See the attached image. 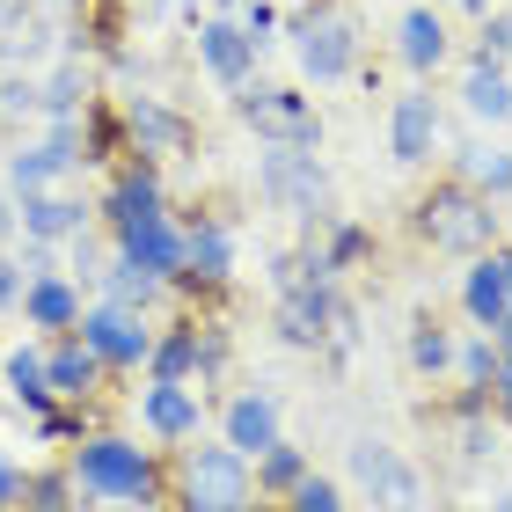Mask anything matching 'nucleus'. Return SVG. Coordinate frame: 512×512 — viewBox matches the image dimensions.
Here are the masks:
<instances>
[{
	"label": "nucleus",
	"mask_w": 512,
	"mask_h": 512,
	"mask_svg": "<svg viewBox=\"0 0 512 512\" xmlns=\"http://www.w3.org/2000/svg\"><path fill=\"white\" fill-rule=\"evenodd\" d=\"M417 227H425L432 249L476 256V249H491L498 213H491V198H483V191H469V183H447V191H432L425 205H417Z\"/></svg>",
	"instance_id": "obj_1"
},
{
	"label": "nucleus",
	"mask_w": 512,
	"mask_h": 512,
	"mask_svg": "<svg viewBox=\"0 0 512 512\" xmlns=\"http://www.w3.org/2000/svg\"><path fill=\"white\" fill-rule=\"evenodd\" d=\"M74 491L103 498V505H147L154 461L139 447H125V439H88V447L74 454Z\"/></svg>",
	"instance_id": "obj_2"
},
{
	"label": "nucleus",
	"mask_w": 512,
	"mask_h": 512,
	"mask_svg": "<svg viewBox=\"0 0 512 512\" xmlns=\"http://www.w3.org/2000/svg\"><path fill=\"white\" fill-rule=\"evenodd\" d=\"M183 505L191 512H249V454L191 447L183 454Z\"/></svg>",
	"instance_id": "obj_3"
},
{
	"label": "nucleus",
	"mask_w": 512,
	"mask_h": 512,
	"mask_svg": "<svg viewBox=\"0 0 512 512\" xmlns=\"http://www.w3.org/2000/svg\"><path fill=\"white\" fill-rule=\"evenodd\" d=\"M256 191L271 205H286V213H322V161L315 147H286V139H271V154L256 161Z\"/></svg>",
	"instance_id": "obj_4"
},
{
	"label": "nucleus",
	"mask_w": 512,
	"mask_h": 512,
	"mask_svg": "<svg viewBox=\"0 0 512 512\" xmlns=\"http://www.w3.org/2000/svg\"><path fill=\"white\" fill-rule=\"evenodd\" d=\"M352 476H359V491L374 498V512H417L425 505V476L395 447H381V439H359L352 447Z\"/></svg>",
	"instance_id": "obj_5"
},
{
	"label": "nucleus",
	"mask_w": 512,
	"mask_h": 512,
	"mask_svg": "<svg viewBox=\"0 0 512 512\" xmlns=\"http://www.w3.org/2000/svg\"><path fill=\"white\" fill-rule=\"evenodd\" d=\"M235 110L264 132V139H286V147H322V118L293 88H235Z\"/></svg>",
	"instance_id": "obj_6"
},
{
	"label": "nucleus",
	"mask_w": 512,
	"mask_h": 512,
	"mask_svg": "<svg viewBox=\"0 0 512 512\" xmlns=\"http://www.w3.org/2000/svg\"><path fill=\"white\" fill-rule=\"evenodd\" d=\"M337 308L344 300L330 293V278H308V286H293L286 300H278V337L300 344V352H315V344L337 337Z\"/></svg>",
	"instance_id": "obj_7"
},
{
	"label": "nucleus",
	"mask_w": 512,
	"mask_h": 512,
	"mask_svg": "<svg viewBox=\"0 0 512 512\" xmlns=\"http://www.w3.org/2000/svg\"><path fill=\"white\" fill-rule=\"evenodd\" d=\"M118 256H132L139 271H154V278H176L183 271V235L169 227V213H132V220H118Z\"/></svg>",
	"instance_id": "obj_8"
},
{
	"label": "nucleus",
	"mask_w": 512,
	"mask_h": 512,
	"mask_svg": "<svg viewBox=\"0 0 512 512\" xmlns=\"http://www.w3.org/2000/svg\"><path fill=\"white\" fill-rule=\"evenodd\" d=\"M81 337L96 344L103 359H118V366H139V359H154V337H147V322H139V308H118V300L88 308V315H81Z\"/></svg>",
	"instance_id": "obj_9"
},
{
	"label": "nucleus",
	"mask_w": 512,
	"mask_h": 512,
	"mask_svg": "<svg viewBox=\"0 0 512 512\" xmlns=\"http://www.w3.org/2000/svg\"><path fill=\"white\" fill-rule=\"evenodd\" d=\"M15 213H22V235H30V242H74V235H88V205H81L74 183L15 198Z\"/></svg>",
	"instance_id": "obj_10"
},
{
	"label": "nucleus",
	"mask_w": 512,
	"mask_h": 512,
	"mask_svg": "<svg viewBox=\"0 0 512 512\" xmlns=\"http://www.w3.org/2000/svg\"><path fill=\"white\" fill-rule=\"evenodd\" d=\"M352 59H359V37H352L344 15H308L300 22V66H308L315 81H344Z\"/></svg>",
	"instance_id": "obj_11"
},
{
	"label": "nucleus",
	"mask_w": 512,
	"mask_h": 512,
	"mask_svg": "<svg viewBox=\"0 0 512 512\" xmlns=\"http://www.w3.org/2000/svg\"><path fill=\"white\" fill-rule=\"evenodd\" d=\"M198 59H205V74H213L220 88H249L256 37L242 30V22H198Z\"/></svg>",
	"instance_id": "obj_12"
},
{
	"label": "nucleus",
	"mask_w": 512,
	"mask_h": 512,
	"mask_svg": "<svg viewBox=\"0 0 512 512\" xmlns=\"http://www.w3.org/2000/svg\"><path fill=\"white\" fill-rule=\"evenodd\" d=\"M388 147L395 161H425L439 147V103L425 88H410V96H395V118H388Z\"/></svg>",
	"instance_id": "obj_13"
},
{
	"label": "nucleus",
	"mask_w": 512,
	"mask_h": 512,
	"mask_svg": "<svg viewBox=\"0 0 512 512\" xmlns=\"http://www.w3.org/2000/svg\"><path fill=\"white\" fill-rule=\"evenodd\" d=\"M74 139H44V147H22L15 161H8V191L15 198H30V191H59L66 176H74Z\"/></svg>",
	"instance_id": "obj_14"
},
{
	"label": "nucleus",
	"mask_w": 512,
	"mask_h": 512,
	"mask_svg": "<svg viewBox=\"0 0 512 512\" xmlns=\"http://www.w3.org/2000/svg\"><path fill=\"white\" fill-rule=\"evenodd\" d=\"M52 52V22H44L37 0H8V15H0V66H30Z\"/></svg>",
	"instance_id": "obj_15"
},
{
	"label": "nucleus",
	"mask_w": 512,
	"mask_h": 512,
	"mask_svg": "<svg viewBox=\"0 0 512 512\" xmlns=\"http://www.w3.org/2000/svg\"><path fill=\"white\" fill-rule=\"evenodd\" d=\"M139 417H147V432H161V439H191L198 432V395L183 381H154L139 395Z\"/></svg>",
	"instance_id": "obj_16"
},
{
	"label": "nucleus",
	"mask_w": 512,
	"mask_h": 512,
	"mask_svg": "<svg viewBox=\"0 0 512 512\" xmlns=\"http://www.w3.org/2000/svg\"><path fill=\"white\" fill-rule=\"evenodd\" d=\"M227 447L235 454H264V447H278V403L271 395H235L227 403Z\"/></svg>",
	"instance_id": "obj_17"
},
{
	"label": "nucleus",
	"mask_w": 512,
	"mask_h": 512,
	"mask_svg": "<svg viewBox=\"0 0 512 512\" xmlns=\"http://www.w3.org/2000/svg\"><path fill=\"white\" fill-rule=\"evenodd\" d=\"M125 125L139 139V154H183V147H191V125H183L176 110H161L154 96H132L125 103Z\"/></svg>",
	"instance_id": "obj_18"
},
{
	"label": "nucleus",
	"mask_w": 512,
	"mask_h": 512,
	"mask_svg": "<svg viewBox=\"0 0 512 512\" xmlns=\"http://www.w3.org/2000/svg\"><path fill=\"white\" fill-rule=\"evenodd\" d=\"M22 315H30V330H74L81 322V293L66 286L59 271L30 278V293H22Z\"/></svg>",
	"instance_id": "obj_19"
},
{
	"label": "nucleus",
	"mask_w": 512,
	"mask_h": 512,
	"mask_svg": "<svg viewBox=\"0 0 512 512\" xmlns=\"http://www.w3.org/2000/svg\"><path fill=\"white\" fill-rule=\"evenodd\" d=\"M461 300H469V315L483 322V330H498V322L512 315V286H505V264H498V256H483V264L469 271Z\"/></svg>",
	"instance_id": "obj_20"
},
{
	"label": "nucleus",
	"mask_w": 512,
	"mask_h": 512,
	"mask_svg": "<svg viewBox=\"0 0 512 512\" xmlns=\"http://www.w3.org/2000/svg\"><path fill=\"white\" fill-rule=\"evenodd\" d=\"M44 374H52V395H88L96 374H103V352L88 337H74V344H59V352L44 359Z\"/></svg>",
	"instance_id": "obj_21"
},
{
	"label": "nucleus",
	"mask_w": 512,
	"mask_h": 512,
	"mask_svg": "<svg viewBox=\"0 0 512 512\" xmlns=\"http://www.w3.org/2000/svg\"><path fill=\"white\" fill-rule=\"evenodd\" d=\"M461 103H469L476 118H512V81H505V66L476 52V66H469V81H461Z\"/></svg>",
	"instance_id": "obj_22"
},
{
	"label": "nucleus",
	"mask_w": 512,
	"mask_h": 512,
	"mask_svg": "<svg viewBox=\"0 0 512 512\" xmlns=\"http://www.w3.org/2000/svg\"><path fill=\"white\" fill-rule=\"evenodd\" d=\"M183 271H198V278H227L235 271V235H227V227H191V235H183Z\"/></svg>",
	"instance_id": "obj_23"
},
{
	"label": "nucleus",
	"mask_w": 512,
	"mask_h": 512,
	"mask_svg": "<svg viewBox=\"0 0 512 512\" xmlns=\"http://www.w3.org/2000/svg\"><path fill=\"white\" fill-rule=\"evenodd\" d=\"M403 59L425 74V66H439L447 59V22H439L432 8H417V15H403Z\"/></svg>",
	"instance_id": "obj_24"
},
{
	"label": "nucleus",
	"mask_w": 512,
	"mask_h": 512,
	"mask_svg": "<svg viewBox=\"0 0 512 512\" xmlns=\"http://www.w3.org/2000/svg\"><path fill=\"white\" fill-rule=\"evenodd\" d=\"M461 183L483 191V198H505L512 191V154L505 147H469V154H461Z\"/></svg>",
	"instance_id": "obj_25"
},
{
	"label": "nucleus",
	"mask_w": 512,
	"mask_h": 512,
	"mask_svg": "<svg viewBox=\"0 0 512 512\" xmlns=\"http://www.w3.org/2000/svg\"><path fill=\"white\" fill-rule=\"evenodd\" d=\"M103 286H110V300H118V308H147V300L161 293V278H154V271H139L132 256H118V264L103 271Z\"/></svg>",
	"instance_id": "obj_26"
},
{
	"label": "nucleus",
	"mask_w": 512,
	"mask_h": 512,
	"mask_svg": "<svg viewBox=\"0 0 512 512\" xmlns=\"http://www.w3.org/2000/svg\"><path fill=\"white\" fill-rule=\"evenodd\" d=\"M8 381H15V395H22L30 410L52 403V374H44V352H30V344H22V352L8 359Z\"/></svg>",
	"instance_id": "obj_27"
},
{
	"label": "nucleus",
	"mask_w": 512,
	"mask_h": 512,
	"mask_svg": "<svg viewBox=\"0 0 512 512\" xmlns=\"http://www.w3.org/2000/svg\"><path fill=\"white\" fill-rule=\"evenodd\" d=\"M300 476H308V461H300V447H286V439L256 454V483H271V491H293Z\"/></svg>",
	"instance_id": "obj_28"
},
{
	"label": "nucleus",
	"mask_w": 512,
	"mask_h": 512,
	"mask_svg": "<svg viewBox=\"0 0 512 512\" xmlns=\"http://www.w3.org/2000/svg\"><path fill=\"white\" fill-rule=\"evenodd\" d=\"M147 366H154V381H183V374H191V366H198V337H191V330H176V337H161Z\"/></svg>",
	"instance_id": "obj_29"
},
{
	"label": "nucleus",
	"mask_w": 512,
	"mask_h": 512,
	"mask_svg": "<svg viewBox=\"0 0 512 512\" xmlns=\"http://www.w3.org/2000/svg\"><path fill=\"white\" fill-rule=\"evenodd\" d=\"M161 191H154V169H132L118 191H110V220H132V213H154Z\"/></svg>",
	"instance_id": "obj_30"
},
{
	"label": "nucleus",
	"mask_w": 512,
	"mask_h": 512,
	"mask_svg": "<svg viewBox=\"0 0 512 512\" xmlns=\"http://www.w3.org/2000/svg\"><path fill=\"white\" fill-rule=\"evenodd\" d=\"M410 366H417V374H447V366H454V344H447V330H439V322L410 330Z\"/></svg>",
	"instance_id": "obj_31"
},
{
	"label": "nucleus",
	"mask_w": 512,
	"mask_h": 512,
	"mask_svg": "<svg viewBox=\"0 0 512 512\" xmlns=\"http://www.w3.org/2000/svg\"><path fill=\"white\" fill-rule=\"evenodd\" d=\"M0 110L37 118V110H44V81H37V74H8V81H0Z\"/></svg>",
	"instance_id": "obj_32"
},
{
	"label": "nucleus",
	"mask_w": 512,
	"mask_h": 512,
	"mask_svg": "<svg viewBox=\"0 0 512 512\" xmlns=\"http://www.w3.org/2000/svg\"><path fill=\"white\" fill-rule=\"evenodd\" d=\"M293 512H344V498H337L330 476H300L293 483Z\"/></svg>",
	"instance_id": "obj_33"
},
{
	"label": "nucleus",
	"mask_w": 512,
	"mask_h": 512,
	"mask_svg": "<svg viewBox=\"0 0 512 512\" xmlns=\"http://www.w3.org/2000/svg\"><path fill=\"white\" fill-rule=\"evenodd\" d=\"M498 447V432H491V417H483V410H469V417H461V454H469V461H483V454H491Z\"/></svg>",
	"instance_id": "obj_34"
},
{
	"label": "nucleus",
	"mask_w": 512,
	"mask_h": 512,
	"mask_svg": "<svg viewBox=\"0 0 512 512\" xmlns=\"http://www.w3.org/2000/svg\"><path fill=\"white\" fill-rule=\"evenodd\" d=\"M359 256H366V227H337V242L322 249V264L344 271V264H359Z\"/></svg>",
	"instance_id": "obj_35"
},
{
	"label": "nucleus",
	"mask_w": 512,
	"mask_h": 512,
	"mask_svg": "<svg viewBox=\"0 0 512 512\" xmlns=\"http://www.w3.org/2000/svg\"><path fill=\"white\" fill-rule=\"evenodd\" d=\"M483 59H498V66L512 59V8H505V15H491V22H483Z\"/></svg>",
	"instance_id": "obj_36"
},
{
	"label": "nucleus",
	"mask_w": 512,
	"mask_h": 512,
	"mask_svg": "<svg viewBox=\"0 0 512 512\" xmlns=\"http://www.w3.org/2000/svg\"><path fill=\"white\" fill-rule=\"evenodd\" d=\"M461 374H469V388H491L498 352H491V344H469V352H461Z\"/></svg>",
	"instance_id": "obj_37"
},
{
	"label": "nucleus",
	"mask_w": 512,
	"mask_h": 512,
	"mask_svg": "<svg viewBox=\"0 0 512 512\" xmlns=\"http://www.w3.org/2000/svg\"><path fill=\"white\" fill-rule=\"evenodd\" d=\"M103 271H110V264H103V249L74 235V278H88V286H103Z\"/></svg>",
	"instance_id": "obj_38"
},
{
	"label": "nucleus",
	"mask_w": 512,
	"mask_h": 512,
	"mask_svg": "<svg viewBox=\"0 0 512 512\" xmlns=\"http://www.w3.org/2000/svg\"><path fill=\"white\" fill-rule=\"evenodd\" d=\"M30 498H37V512H66V483H59V476H37Z\"/></svg>",
	"instance_id": "obj_39"
},
{
	"label": "nucleus",
	"mask_w": 512,
	"mask_h": 512,
	"mask_svg": "<svg viewBox=\"0 0 512 512\" xmlns=\"http://www.w3.org/2000/svg\"><path fill=\"white\" fill-rule=\"evenodd\" d=\"M22 491H30V483H22V469H15L8 454H0V512H15V498H22Z\"/></svg>",
	"instance_id": "obj_40"
},
{
	"label": "nucleus",
	"mask_w": 512,
	"mask_h": 512,
	"mask_svg": "<svg viewBox=\"0 0 512 512\" xmlns=\"http://www.w3.org/2000/svg\"><path fill=\"white\" fill-rule=\"evenodd\" d=\"M491 388H498V403H505V417H512V352H498V374H491Z\"/></svg>",
	"instance_id": "obj_41"
},
{
	"label": "nucleus",
	"mask_w": 512,
	"mask_h": 512,
	"mask_svg": "<svg viewBox=\"0 0 512 512\" xmlns=\"http://www.w3.org/2000/svg\"><path fill=\"white\" fill-rule=\"evenodd\" d=\"M249 8L256 0H220V22H249Z\"/></svg>",
	"instance_id": "obj_42"
},
{
	"label": "nucleus",
	"mask_w": 512,
	"mask_h": 512,
	"mask_svg": "<svg viewBox=\"0 0 512 512\" xmlns=\"http://www.w3.org/2000/svg\"><path fill=\"white\" fill-rule=\"evenodd\" d=\"M491 512H512V491H505V498H498V505H491Z\"/></svg>",
	"instance_id": "obj_43"
},
{
	"label": "nucleus",
	"mask_w": 512,
	"mask_h": 512,
	"mask_svg": "<svg viewBox=\"0 0 512 512\" xmlns=\"http://www.w3.org/2000/svg\"><path fill=\"white\" fill-rule=\"evenodd\" d=\"M461 8H476V15H483V8H491V0H461Z\"/></svg>",
	"instance_id": "obj_44"
},
{
	"label": "nucleus",
	"mask_w": 512,
	"mask_h": 512,
	"mask_svg": "<svg viewBox=\"0 0 512 512\" xmlns=\"http://www.w3.org/2000/svg\"><path fill=\"white\" fill-rule=\"evenodd\" d=\"M498 264H505V286H512V256H498Z\"/></svg>",
	"instance_id": "obj_45"
},
{
	"label": "nucleus",
	"mask_w": 512,
	"mask_h": 512,
	"mask_svg": "<svg viewBox=\"0 0 512 512\" xmlns=\"http://www.w3.org/2000/svg\"><path fill=\"white\" fill-rule=\"evenodd\" d=\"M169 8H183V15H191V0H169Z\"/></svg>",
	"instance_id": "obj_46"
},
{
	"label": "nucleus",
	"mask_w": 512,
	"mask_h": 512,
	"mask_svg": "<svg viewBox=\"0 0 512 512\" xmlns=\"http://www.w3.org/2000/svg\"><path fill=\"white\" fill-rule=\"evenodd\" d=\"M44 8H66V0H44Z\"/></svg>",
	"instance_id": "obj_47"
},
{
	"label": "nucleus",
	"mask_w": 512,
	"mask_h": 512,
	"mask_svg": "<svg viewBox=\"0 0 512 512\" xmlns=\"http://www.w3.org/2000/svg\"><path fill=\"white\" fill-rule=\"evenodd\" d=\"M256 512H271V505H256Z\"/></svg>",
	"instance_id": "obj_48"
},
{
	"label": "nucleus",
	"mask_w": 512,
	"mask_h": 512,
	"mask_svg": "<svg viewBox=\"0 0 512 512\" xmlns=\"http://www.w3.org/2000/svg\"><path fill=\"white\" fill-rule=\"evenodd\" d=\"M139 512H147V505H139Z\"/></svg>",
	"instance_id": "obj_49"
}]
</instances>
